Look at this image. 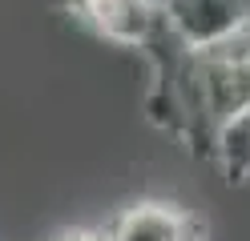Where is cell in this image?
Here are the masks:
<instances>
[{"label":"cell","mask_w":250,"mask_h":241,"mask_svg":"<svg viewBox=\"0 0 250 241\" xmlns=\"http://www.w3.org/2000/svg\"><path fill=\"white\" fill-rule=\"evenodd\" d=\"M77 16L121 48H149L166 37L162 0H81Z\"/></svg>","instance_id":"7a4b0ae2"},{"label":"cell","mask_w":250,"mask_h":241,"mask_svg":"<svg viewBox=\"0 0 250 241\" xmlns=\"http://www.w3.org/2000/svg\"><path fill=\"white\" fill-rule=\"evenodd\" d=\"M162 20L178 48L202 53L250 28V0H162Z\"/></svg>","instance_id":"6da1fadb"},{"label":"cell","mask_w":250,"mask_h":241,"mask_svg":"<svg viewBox=\"0 0 250 241\" xmlns=\"http://www.w3.org/2000/svg\"><path fill=\"white\" fill-rule=\"evenodd\" d=\"M105 241H198V221L169 201H137L109 221Z\"/></svg>","instance_id":"3957f363"},{"label":"cell","mask_w":250,"mask_h":241,"mask_svg":"<svg viewBox=\"0 0 250 241\" xmlns=\"http://www.w3.org/2000/svg\"><path fill=\"white\" fill-rule=\"evenodd\" d=\"M49 241H105V233H97V229H65V233L49 237Z\"/></svg>","instance_id":"5b68a950"},{"label":"cell","mask_w":250,"mask_h":241,"mask_svg":"<svg viewBox=\"0 0 250 241\" xmlns=\"http://www.w3.org/2000/svg\"><path fill=\"white\" fill-rule=\"evenodd\" d=\"M210 157L218 161L230 181H250V109L234 112V117L214 125Z\"/></svg>","instance_id":"277c9868"}]
</instances>
